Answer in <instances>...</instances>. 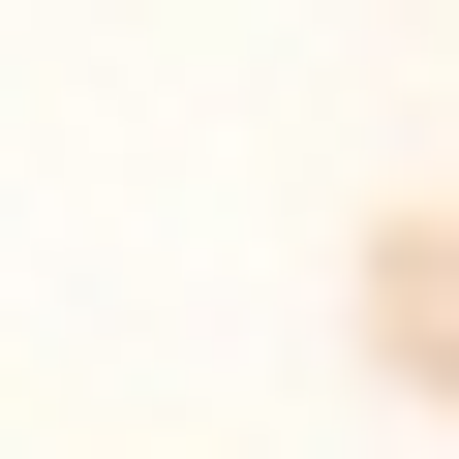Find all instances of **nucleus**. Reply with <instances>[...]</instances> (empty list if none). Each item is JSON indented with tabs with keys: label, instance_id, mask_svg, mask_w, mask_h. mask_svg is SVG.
Wrapping results in <instances>:
<instances>
[]
</instances>
